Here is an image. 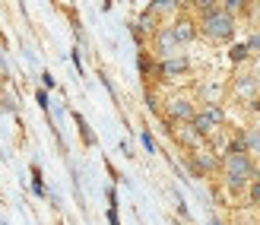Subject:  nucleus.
<instances>
[{
    "label": "nucleus",
    "mask_w": 260,
    "mask_h": 225,
    "mask_svg": "<svg viewBox=\"0 0 260 225\" xmlns=\"http://www.w3.org/2000/svg\"><path fill=\"white\" fill-rule=\"evenodd\" d=\"M222 121H225V111L219 108V105H206V108H200L197 114H193L190 127L206 140V137H216L219 130H222Z\"/></svg>",
    "instance_id": "7ed1b4c3"
},
{
    "label": "nucleus",
    "mask_w": 260,
    "mask_h": 225,
    "mask_svg": "<svg viewBox=\"0 0 260 225\" xmlns=\"http://www.w3.org/2000/svg\"><path fill=\"white\" fill-rule=\"evenodd\" d=\"M149 10L155 13V16H159V13H178V4H172V0H155Z\"/></svg>",
    "instance_id": "9b49d317"
},
{
    "label": "nucleus",
    "mask_w": 260,
    "mask_h": 225,
    "mask_svg": "<svg viewBox=\"0 0 260 225\" xmlns=\"http://www.w3.org/2000/svg\"><path fill=\"white\" fill-rule=\"evenodd\" d=\"M140 32H155V13L152 10H146L140 16Z\"/></svg>",
    "instance_id": "f8f14e48"
},
{
    "label": "nucleus",
    "mask_w": 260,
    "mask_h": 225,
    "mask_svg": "<svg viewBox=\"0 0 260 225\" xmlns=\"http://www.w3.org/2000/svg\"><path fill=\"white\" fill-rule=\"evenodd\" d=\"M175 48H178V42H175V35H172V25H162V29H155V51H159L162 60L172 57Z\"/></svg>",
    "instance_id": "423d86ee"
},
{
    "label": "nucleus",
    "mask_w": 260,
    "mask_h": 225,
    "mask_svg": "<svg viewBox=\"0 0 260 225\" xmlns=\"http://www.w3.org/2000/svg\"><path fill=\"white\" fill-rule=\"evenodd\" d=\"M32 187H35V194H45V184H42V171H38V168H32Z\"/></svg>",
    "instance_id": "4468645a"
},
{
    "label": "nucleus",
    "mask_w": 260,
    "mask_h": 225,
    "mask_svg": "<svg viewBox=\"0 0 260 225\" xmlns=\"http://www.w3.org/2000/svg\"><path fill=\"white\" fill-rule=\"evenodd\" d=\"M219 92H222V86H216V83H210V86H203V95L210 99L206 105H216V99H219Z\"/></svg>",
    "instance_id": "ddd939ff"
},
{
    "label": "nucleus",
    "mask_w": 260,
    "mask_h": 225,
    "mask_svg": "<svg viewBox=\"0 0 260 225\" xmlns=\"http://www.w3.org/2000/svg\"><path fill=\"white\" fill-rule=\"evenodd\" d=\"M248 48H260V32H257V35L251 38V42H248Z\"/></svg>",
    "instance_id": "f3484780"
},
{
    "label": "nucleus",
    "mask_w": 260,
    "mask_h": 225,
    "mask_svg": "<svg viewBox=\"0 0 260 225\" xmlns=\"http://www.w3.org/2000/svg\"><path fill=\"white\" fill-rule=\"evenodd\" d=\"M187 70H190V60H187L184 54H172V57H165V60L159 63V76H165V79L181 76V73H187Z\"/></svg>",
    "instance_id": "39448f33"
},
{
    "label": "nucleus",
    "mask_w": 260,
    "mask_h": 225,
    "mask_svg": "<svg viewBox=\"0 0 260 225\" xmlns=\"http://www.w3.org/2000/svg\"><path fill=\"white\" fill-rule=\"evenodd\" d=\"M251 200H254V203L260 206V178H257V181L251 184Z\"/></svg>",
    "instance_id": "dca6fc26"
},
{
    "label": "nucleus",
    "mask_w": 260,
    "mask_h": 225,
    "mask_svg": "<svg viewBox=\"0 0 260 225\" xmlns=\"http://www.w3.org/2000/svg\"><path fill=\"white\" fill-rule=\"evenodd\" d=\"M200 32L210 38V42H229L232 32H235V16H229L222 7H216L213 13L200 16Z\"/></svg>",
    "instance_id": "f03ea898"
},
{
    "label": "nucleus",
    "mask_w": 260,
    "mask_h": 225,
    "mask_svg": "<svg viewBox=\"0 0 260 225\" xmlns=\"http://www.w3.org/2000/svg\"><path fill=\"white\" fill-rule=\"evenodd\" d=\"M222 168H225V181H229L232 190H244V184H248V181L257 175L254 158L244 155V152H232V155H225V158H222Z\"/></svg>",
    "instance_id": "f257e3e1"
},
{
    "label": "nucleus",
    "mask_w": 260,
    "mask_h": 225,
    "mask_svg": "<svg viewBox=\"0 0 260 225\" xmlns=\"http://www.w3.org/2000/svg\"><path fill=\"white\" fill-rule=\"evenodd\" d=\"M178 140H181V143H184V146H187L190 152H200V143H203V137H200V134H197V130H193V127H190V124H184V127H181V130H178Z\"/></svg>",
    "instance_id": "9d476101"
},
{
    "label": "nucleus",
    "mask_w": 260,
    "mask_h": 225,
    "mask_svg": "<svg viewBox=\"0 0 260 225\" xmlns=\"http://www.w3.org/2000/svg\"><path fill=\"white\" fill-rule=\"evenodd\" d=\"M193 114H197V108H193V102L187 95H178V99L168 102V117H172L175 124H190Z\"/></svg>",
    "instance_id": "20e7f679"
},
{
    "label": "nucleus",
    "mask_w": 260,
    "mask_h": 225,
    "mask_svg": "<svg viewBox=\"0 0 260 225\" xmlns=\"http://www.w3.org/2000/svg\"><path fill=\"white\" fill-rule=\"evenodd\" d=\"M172 35H175L178 45H187V42H193V38H197V22H193V19H178V22L172 25Z\"/></svg>",
    "instance_id": "0eeeda50"
},
{
    "label": "nucleus",
    "mask_w": 260,
    "mask_h": 225,
    "mask_svg": "<svg viewBox=\"0 0 260 225\" xmlns=\"http://www.w3.org/2000/svg\"><path fill=\"white\" fill-rule=\"evenodd\" d=\"M238 140H241V146H244V152H248V155H260V127L241 130Z\"/></svg>",
    "instance_id": "6e6552de"
},
{
    "label": "nucleus",
    "mask_w": 260,
    "mask_h": 225,
    "mask_svg": "<svg viewBox=\"0 0 260 225\" xmlns=\"http://www.w3.org/2000/svg\"><path fill=\"white\" fill-rule=\"evenodd\" d=\"M248 45H238V48H232V60H244V57H248Z\"/></svg>",
    "instance_id": "2eb2a0df"
},
{
    "label": "nucleus",
    "mask_w": 260,
    "mask_h": 225,
    "mask_svg": "<svg viewBox=\"0 0 260 225\" xmlns=\"http://www.w3.org/2000/svg\"><path fill=\"white\" fill-rule=\"evenodd\" d=\"M235 95L244 99V102H254V95H257V79L254 76H238L235 79Z\"/></svg>",
    "instance_id": "1a4fd4ad"
}]
</instances>
